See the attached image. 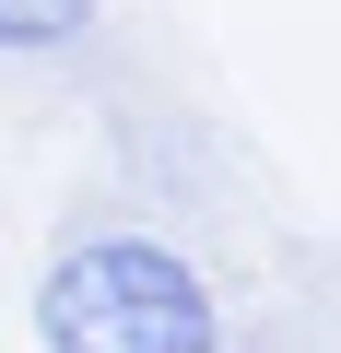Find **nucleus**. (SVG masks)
<instances>
[{"mask_svg": "<svg viewBox=\"0 0 341 353\" xmlns=\"http://www.w3.org/2000/svg\"><path fill=\"white\" fill-rule=\"evenodd\" d=\"M36 353H224L212 271L177 236L94 224L36 271Z\"/></svg>", "mask_w": 341, "mask_h": 353, "instance_id": "nucleus-1", "label": "nucleus"}, {"mask_svg": "<svg viewBox=\"0 0 341 353\" xmlns=\"http://www.w3.org/2000/svg\"><path fill=\"white\" fill-rule=\"evenodd\" d=\"M83 24H94V0H0V59H59L83 48Z\"/></svg>", "mask_w": 341, "mask_h": 353, "instance_id": "nucleus-2", "label": "nucleus"}]
</instances>
